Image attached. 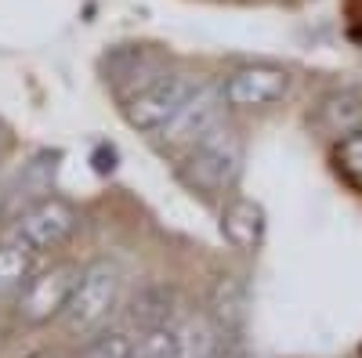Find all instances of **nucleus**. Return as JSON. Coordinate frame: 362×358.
I'll use <instances>...</instances> for the list:
<instances>
[{
	"label": "nucleus",
	"instance_id": "1",
	"mask_svg": "<svg viewBox=\"0 0 362 358\" xmlns=\"http://www.w3.org/2000/svg\"><path fill=\"white\" fill-rule=\"evenodd\" d=\"M239 174V145L228 127H210L196 145H189V156L181 163V177L203 192H221Z\"/></svg>",
	"mask_w": 362,
	"mask_h": 358
},
{
	"label": "nucleus",
	"instance_id": "2",
	"mask_svg": "<svg viewBox=\"0 0 362 358\" xmlns=\"http://www.w3.org/2000/svg\"><path fill=\"white\" fill-rule=\"evenodd\" d=\"M116 297H119V272L112 264L98 261V264H90L83 268V275L73 290V301L66 308V326H69V333H95L98 326L112 315L116 308Z\"/></svg>",
	"mask_w": 362,
	"mask_h": 358
},
{
	"label": "nucleus",
	"instance_id": "3",
	"mask_svg": "<svg viewBox=\"0 0 362 358\" xmlns=\"http://www.w3.org/2000/svg\"><path fill=\"white\" fill-rule=\"evenodd\" d=\"M80 275L83 272L73 268V264H54V268H47V272L33 275L29 286L18 293V315L25 322H33V326H44L58 315H66Z\"/></svg>",
	"mask_w": 362,
	"mask_h": 358
},
{
	"label": "nucleus",
	"instance_id": "4",
	"mask_svg": "<svg viewBox=\"0 0 362 358\" xmlns=\"http://www.w3.org/2000/svg\"><path fill=\"white\" fill-rule=\"evenodd\" d=\"M189 80L181 76H156V80H145L138 91L127 98L124 112H127V124L138 127V131H163L170 124V116L181 109V102H185L192 95Z\"/></svg>",
	"mask_w": 362,
	"mask_h": 358
},
{
	"label": "nucleus",
	"instance_id": "5",
	"mask_svg": "<svg viewBox=\"0 0 362 358\" xmlns=\"http://www.w3.org/2000/svg\"><path fill=\"white\" fill-rule=\"evenodd\" d=\"M76 228V214L73 206L62 203V199H44L37 206H29V210L18 217L15 225V243H22L25 250L33 253H47V250H58L73 235Z\"/></svg>",
	"mask_w": 362,
	"mask_h": 358
},
{
	"label": "nucleus",
	"instance_id": "6",
	"mask_svg": "<svg viewBox=\"0 0 362 358\" xmlns=\"http://www.w3.org/2000/svg\"><path fill=\"white\" fill-rule=\"evenodd\" d=\"M218 102H225L221 91H214L210 83H196L192 95L181 102V109L170 116V124L163 131H156V138L167 148H189V145H196L210 127H218Z\"/></svg>",
	"mask_w": 362,
	"mask_h": 358
},
{
	"label": "nucleus",
	"instance_id": "7",
	"mask_svg": "<svg viewBox=\"0 0 362 358\" xmlns=\"http://www.w3.org/2000/svg\"><path fill=\"white\" fill-rule=\"evenodd\" d=\"M290 91V76L279 66H243L221 83V98L232 109H264Z\"/></svg>",
	"mask_w": 362,
	"mask_h": 358
},
{
	"label": "nucleus",
	"instance_id": "8",
	"mask_svg": "<svg viewBox=\"0 0 362 358\" xmlns=\"http://www.w3.org/2000/svg\"><path fill=\"white\" fill-rule=\"evenodd\" d=\"M221 232L235 250L254 253L261 246V239H264V210L254 199H235L221 214Z\"/></svg>",
	"mask_w": 362,
	"mask_h": 358
},
{
	"label": "nucleus",
	"instance_id": "9",
	"mask_svg": "<svg viewBox=\"0 0 362 358\" xmlns=\"http://www.w3.org/2000/svg\"><path fill=\"white\" fill-rule=\"evenodd\" d=\"M319 124L329 131V134H355L362 131V91H337L329 95L319 109Z\"/></svg>",
	"mask_w": 362,
	"mask_h": 358
},
{
	"label": "nucleus",
	"instance_id": "10",
	"mask_svg": "<svg viewBox=\"0 0 362 358\" xmlns=\"http://www.w3.org/2000/svg\"><path fill=\"white\" fill-rule=\"evenodd\" d=\"M33 250H25L22 243L0 246V297H15L29 286L33 279Z\"/></svg>",
	"mask_w": 362,
	"mask_h": 358
},
{
	"label": "nucleus",
	"instance_id": "11",
	"mask_svg": "<svg viewBox=\"0 0 362 358\" xmlns=\"http://www.w3.org/2000/svg\"><path fill=\"white\" fill-rule=\"evenodd\" d=\"M177 330V358H214L221 351L218 333L206 322H181Z\"/></svg>",
	"mask_w": 362,
	"mask_h": 358
},
{
	"label": "nucleus",
	"instance_id": "12",
	"mask_svg": "<svg viewBox=\"0 0 362 358\" xmlns=\"http://www.w3.org/2000/svg\"><path fill=\"white\" fill-rule=\"evenodd\" d=\"M243 308H247V290L235 275H225L214 290V315L221 318L225 330H235L243 322Z\"/></svg>",
	"mask_w": 362,
	"mask_h": 358
},
{
	"label": "nucleus",
	"instance_id": "13",
	"mask_svg": "<svg viewBox=\"0 0 362 358\" xmlns=\"http://www.w3.org/2000/svg\"><path fill=\"white\" fill-rule=\"evenodd\" d=\"M134 347H138V340L127 330H105L98 337H90L76 358H138Z\"/></svg>",
	"mask_w": 362,
	"mask_h": 358
},
{
	"label": "nucleus",
	"instance_id": "14",
	"mask_svg": "<svg viewBox=\"0 0 362 358\" xmlns=\"http://www.w3.org/2000/svg\"><path fill=\"white\" fill-rule=\"evenodd\" d=\"M334 163H337V174L344 181L362 192V131L341 138V145L334 148Z\"/></svg>",
	"mask_w": 362,
	"mask_h": 358
},
{
	"label": "nucleus",
	"instance_id": "15",
	"mask_svg": "<svg viewBox=\"0 0 362 358\" xmlns=\"http://www.w3.org/2000/svg\"><path fill=\"white\" fill-rule=\"evenodd\" d=\"M134 354L138 358H177V330L167 322L163 326H145Z\"/></svg>",
	"mask_w": 362,
	"mask_h": 358
},
{
	"label": "nucleus",
	"instance_id": "16",
	"mask_svg": "<svg viewBox=\"0 0 362 358\" xmlns=\"http://www.w3.org/2000/svg\"><path fill=\"white\" fill-rule=\"evenodd\" d=\"M167 315H170L167 290H145L141 297H134V318H141L145 326H163Z\"/></svg>",
	"mask_w": 362,
	"mask_h": 358
},
{
	"label": "nucleus",
	"instance_id": "17",
	"mask_svg": "<svg viewBox=\"0 0 362 358\" xmlns=\"http://www.w3.org/2000/svg\"><path fill=\"white\" fill-rule=\"evenodd\" d=\"M4 145H8V134H4V127H0V156H4Z\"/></svg>",
	"mask_w": 362,
	"mask_h": 358
},
{
	"label": "nucleus",
	"instance_id": "18",
	"mask_svg": "<svg viewBox=\"0 0 362 358\" xmlns=\"http://www.w3.org/2000/svg\"><path fill=\"white\" fill-rule=\"evenodd\" d=\"M22 358H51V354H44V351H33V354H22Z\"/></svg>",
	"mask_w": 362,
	"mask_h": 358
},
{
	"label": "nucleus",
	"instance_id": "19",
	"mask_svg": "<svg viewBox=\"0 0 362 358\" xmlns=\"http://www.w3.org/2000/svg\"><path fill=\"white\" fill-rule=\"evenodd\" d=\"M0 206H4V192H0Z\"/></svg>",
	"mask_w": 362,
	"mask_h": 358
}]
</instances>
